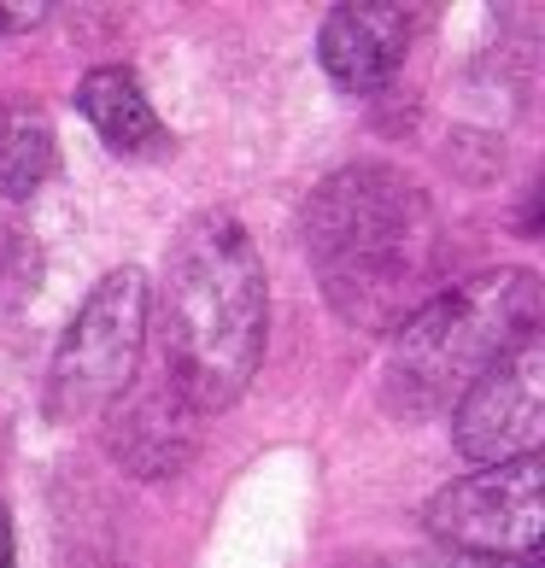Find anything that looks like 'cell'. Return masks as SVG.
Masks as SVG:
<instances>
[{
    "instance_id": "1",
    "label": "cell",
    "mask_w": 545,
    "mask_h": 568,
    "mask_svg": "<svg viewBox=\"0 0 545 568\" xmlns=\"http://www.w3.org/2000/svg\"><path fill=\"white\" fill-rule=\"evenodd\" d=\"M305 246L346 323L400 334L446 287V241L416 182L387 164H346L305 200Z\"/></svg>"
},
{
    "instance_id": "2",
    "label": "cell",
    "mask_w": 545,
    "mask_h": 568,
    "mask_svg": "<svg viewBox=\"0 0 545 568\" xmlns=\"http://www.w3.org/2000/svg\"><path fill=\"white\" fill-rule=\"evenodd\" d=\"M164 382L188 410H229L253 387L270 341V282L253 235L229 212H200L164 252Z\"/></svg>"
},
{
    "instance_id": "3",
    "label": "cell",
    "mask_w": 545,
    "mask_h": 568,
    "mask_svg": "<svg viewBox=\"0 0 545 568\" xmlns=\"http://www.w3.org/2000/svg\"><path fill=\"white\" fill-rule=\"evenodd\" d=\"M528 334H539V282L528 270H493V276L440 287L393 334V357H387L393 410L416 416V410L457 405Z\"/></svg>"
},
{
    "instance_id": "4",
    "label": "cell",
    "mask_w": 545,
    "mask_h": 568,
    "mask_svg": "<svg viewBox=\"0 0 545 568\" xmlns=\"http://www.w3.org/2000/svg\"><path fill=\"white\" fill-rule=\"evenodd\" d=\"M147 317H153V287L141 264H118L94 282L48 369V410L59 423L107 410L130 393L147 346Z\"/></svg>"
},
{
    "instance_id": "5",
    "label": "cell",
    "mask_w": 545,
    "mask_h": 568,
    "mask_svg": "<svg viewBox=\"0 0 545 568\" xmlns=\"http://www.w3.org/2000/svg\"><path fill=\"white\" fill-rule=\"evenodd\" d=\"M423 528L457 557L534 562L545 528V469L539 457H516L498 469H475L423 504Z\"/></svg>"
},
{
    "instance_id": "6",
    "label": "cell",
    "mask_w": 545,
    "mask_h": 568,
    "mask_svg": "<svg viewBox=\"0 0 545 568\" xmlns=\"http://www.w3.org/2000/svg\"><path fill=\"white\" fill-rule=\"evenodd\" d=\"M545 439V341H516L452 410V446L475 469H498L516 457H539Z\"/></svg>"
},
{
    "instance_id": "7",
    "label": "cell",
    "mask_w": 545,
    "mask_h": 568,
    "mask_svg": "<svg viewBox=\"0 0 545 568\" xmlns=\"http://www.w3.org/2000/svg\"><path fill=\"white\" fill-rule=\"evenodd\" d=\"M411 53V12L387 0H346L329 7L317 30V59L341 94H375Z\"/></svg>"
},
{
    "instance_id": "8",
    "label": "cell",
    "mask_w": 545,
    "mask_h": 568,
    "mask_svg": "<svg viewBox=\"0 0 545 568\" xmlns=\"http://www.w3.org/2000/svg\"><path fill=\"white\" fill-rule=\"evenodd\" d=\"M77 112L89 118L100 146H112V153H123V159L164 153V123H159L153 100H147L141 77L130 65H94L77 82Z\"/></svg>"
},
{
    "instance_id": "9",
    "label": "cell",
    "mask_w": 545,
    "mask_h": 568,
    "mask_svg": "<svg viewBox=\"0 0 545 568\" xmlns=\"http://www.w3.org/2000/svg\"><path fill=\"white\" fill-rule=\"evenodd\" d=\"M112 446H118V463H130V469H141L147 452H159L153 469L164 475L171 463L188 457V446H194V410H188V398L171 382H159L153 393H141L135 405L118 410Z\"/></svg>"
},
{
    "instance_id": "10",
    "label": "cell",
    "mask_w": 545,
    "mask_h": 568,
    "mask_svg": "<svg viewBox=\"0 0 545 568\" xmlns=\"http://www.w3.org/2000/svg\"><path fill=\"white\" fill-rule=\"evenodd\" d=\"M59 164V141L48 106L30 94H0V194L30 200Z\"/></svg>"
},
{
    "instance_id": "11",
    "label": "cell",
    "mask_w": 545,
    "mask_h": 568,
    "mask_svg": "<svg viewBox=\"0 0 545 568\" xmlns=\"http://www.w3.org/2000/svg\"><path fill=\"white\" fill-rule=\"evenodd\" d=\"M0 568H18V551H12V510L0 498Z\"/></svg>"
},
{
    "instance_id": "12",
    "label": "cell",
    "mask_w": 545,
    "mask_h": 568,
    "mask_svg": "<svg viewBox=\"0 0 545 568\" xmlns=\"http://www.w3.org/2000/svg\"><path fill=\"white\" fill-rule=\"evenodd\" d=\"M457 568H534V562H493V557H457Z\"/></svg>"
}]
</instances>
